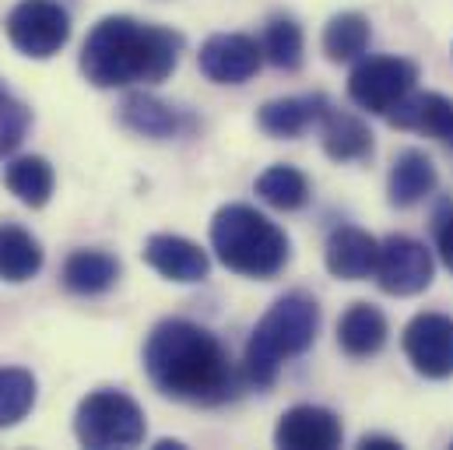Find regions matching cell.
I'll return each mask as SVG.
<instances>
[{
	"instance_id": "1",
	"label": "cell",
	"mask_w": 453,
	"mask_h": 450,
	"mask_svg": "<svg viewBox=\"0 0 453 450\" xmlns=\"http://www.w3.org/2000/svg\"><path fill=\"white\" fill-rule=\"evenodd\" d=\"M144 373L165 398L187 405H226L239 394L226 345L190 321L155 324L144 341Z\"/></svg>"
},
{
	"instance_id": "2",
	"label": "cell",
	"mask_w": 453,
	"mask_h": 450,
	"mask_svg": "<svg viewBox=\"0 0 453 450\" xmlns=\"http://www.w3.org/2000/svg\"><path fill=\"white\" fill-rule=\"evenodd\" d=\"M183 39L173 28L137 21L130 14L103 18L81 46V74L96 89L158 85L180 64Z\"/></svg>"
},
{
	"instance_id": "3",
	"label": "cell",
	"mask_w": 453,
	"mask_h": 450,
	"mask_svg": "<svg viewBox=\"0 0 453 450\" xmlns=\"http://www.w3.org/2000/svg\"><path fill=\"white\" fill-rule=\"evenodd\" d=\"M320 331V306L306 292H288L274 299V306L260 317L253 335L246 341L242 373L253 387H271L281 373L285 359L303 355Z\"/></svg>"
},
{
	"instance_id": "4",
	"label": "cell",
	"mask_w": 453,
	"mask_h": 450,
	"mask_svg": "<svg viewBox=\"0 0 453 450\" xmlns=\"http://www.w3.org/2000/svg\"><path fill=\"white\" fill-rule=\"evenodd\" d=\"M211 250L242 278H274L288 264V236L250 205H226L215 212Z\"/></svg>"
},
{
	"instance_id": "5",
	"label": "cell",
	"mask_w": 453,
	"mask_h": 450,
	"mask_svg": "<svg viewBox=\"0 0 453 450\" xmlns=\"http://www.w3.org/2000/svg\"><path fill=\"white\" fill-rule=\"evenodd\" d=\"M144 412L141 405L113 387L92 391L78 412H74V437L88 450H113V447H137L144 440Z\"/></svg>"
},
{
	"instance_id": "6",
	"label": "cell",
	"mask_w": 453,
	"mask_h": 450,
	"mask_svg": "<svg viewBox=\"0 0 453 450\" xmlns=\"http://www.w3.org/2000/svg\"><path fill=\"white\" fill-rule=\"evenodd\" d=\"M11 46L21 57L50 60L71 39V14L57 0H18L4 21Z\"/></svg>"
},
{
	"instance_id": "7",
	"label": "cell",
	"mask_w": 453,
	"mask_h": 450,
	"mask_svg": "<svg viewBox=\"0 0 453 450\" xmlns=\"http://www.w3.org/2000/svg\"><path fill=\"white\" fill-rule=\"evenodd\" d=\"M418 81V67L404 57H365L348 74V96L355 106L369 112L394 110Z\"/></svg>"
},
{
	"instance_id": "8",
	"label": "cell",
	"mask_w": 453,
	"mask_h": 450,
	"mask_svg": "<svg viewBox=\"0 0 453 450\" xmlns=\"http://www.w3.org/2000/svg\"><path fill=\"white\" fill-rule=\"evenodd\" d=\"M372 278L387 296H418L433 285V253L411 236H387Z\"/></svg>"
},
{
	"instance_id": "9",
	"label": "cell",
	"mask_w": 453,
	"mask_h": 450,
	"mask_svg": "<svg viewBox=\"0 0 453 450\" xmlns=\"http://www.w3.org/2000/svg\"><path fill=\"white\" fill-rule=\"evenodd\" d=\"M404 355L429 380L453 376V317L418 314L404 328Z\"/></svg>"
},
{
	"instance_id": "10",
	"label": "cell",
	"mask_w": 453,
	"mask_h": 450,
	"mask_svg": "<svg viewBox=\"0 0 453 450\" xmlns=\"http://www.w3.org/2000/svg\"><path fill=\"white\" fill-rule=\"evenodd\" d=\"M260 57L264 50L257 46V39L242 32H219L201 46L197 64L215 85H242L260 71Z\"/></svg>"
},
{
	"instance_id": "11",
	"label": "cell",
	"mask_w": 453,
	"mask_h": 450,
	"mask_svg": "<svg viewBox=\"0 0 453 450\" xmlns=\"http://www.w3.org/2000/svg\"><path fill=\"white\" fill-rule=\"evenodd\" d=\"M341 437V419L320 405H296L274 426V444L288 450H334Z\"/></svg>"
},
{
	"instance_id": "12",
	"label": "cell",
	"mask_w": 453,
	"mask_h": 450,
	"mask_svg": "<svg viewBox=\"0 0 453 450\" xmlns=\"http://www.w3.org/2000/svg\"><path fill=\"white\" fill-rule=\"evenodd\" d=\"M141 253L169 282H204L208 278V268H211L208 253L197 243H190L183 236H173V232L151 236Z\"/></svg>"
},
{
	"instance_id": "13",
	"label": "cell",
	"mask_w": 453,
	"mask_h": 450,
	"mask_svg": "<svg viewBox=\"0 0 453 450\" xmlns=\"http://www.w3.org/2000/svg\"><path fill=\"white\" fill-rule=\"evenodd\" d=\"M376 257H380V243L362 232V229H334L331 239H327V250H324V260H327V271L334 278L344 282H362L376 271Z\"/></svg>"
},
{
	"instance_id": "14",
	"label": "cell",
	"mask_w": 453,
	"mask_h": 450,
	"mask_svg": "<svg viewBox=\"0 0 453 450\" xmlns=\"http://www.w3.org/2000/svg\"><path fill=\"white\" fill-rule=\"evenodd\" d=\"M387 120L401 130H422L429 137L447 141L453 130V103L440 92H408L387 112Z\"/></svg>"
},
{
	"instance_id": "15",
	"label": "cell",
	"mask_w": 453,
	"mask_h": 450,
	"mask_svg": "<svg viewBox=\"0 0 453 450\" xmlns=\"http://www.w3.org/2000/svg\"><path fill=\"white\" fill-rule=\"evenodd\" d=\"M331 103L324 96H288V99H271L257 112V127L271 137H299L310 123H320Z\"/></svg>"
},
{
	"instance_id": "16",
	"label": "cell",
	"mask_w": 453,
	"mask_h": 450,
	"mask_svg": "<svg viewBox=\"0 0 453 450\" xmlns=\"http://www.w3.org/2000/svg\"><path fill=\"white\" fill-rule=\"evenodd\" d=\"M436 187V166L426 151L418 148H408L394 159L390 166V180H387V194H390V205L394 208H411L418 205L422 198H429Z\"/></svg>"
},
{
	"instance_id": "17",
	"label": "cell",
	"mask_w": 453,
	"mask_h": 450,
	"mask_svg": "<svg viewBox=\"0 0 453 450\" xmlns=\"http://www.w3.org/2000/svg\"><path fill=\"white\" fill-rule=\"evenodd\" d=\"M64 289L74 296H103L119 278V260L106 250H74L64 260Z\"/></svg>"
},
{
	"instance_id": "18",
	"label": "cell",
	"mask_w": 453,
	"mask_h": 450,
	"mask_svg": "<svg viewBox=\"0 0 453 450\" xmlns=\"http://www.w3.org/2000/svg\"><path fill=\"white\" fill-rule=\"evenodd\" d=\"M387 317L372 303H351L338 321V345L351 359H369L387 345Z\"/></svg>"
},
{
	"instance_id": "19",
	"label": "cell",
	"mask_w": 453,
	"mask_h": 450,
	"mask_svg": "<svg viewBox=\"0 0 453 450\" xmlns=\"http://www.w3.org/2000/svg\"><path fill=\"white\" fill-rule=\"evenodd\" d=\"M119 123L141 137H173L187 127L183 112L173 110L169 103L148 96V92H130L119 106Z\"/></svg>"
},
{
	"instance_id": "20",
	"label": "cell",
	"mask_w": 453,
	"mask_h": 450,
	"mask_svg": "<svg viewBox=\"0 0 453 450\" xmlns=\"http://www.w3.org/2000/svg\"><path fill=\"white\" fill-rule=\"evenodd\" d=\"M42 271L39 239L18 222H0V282L21 285Z\"/></svg>"
},
{
	"instance_id": "21",
	"label": "cell",
	"mask_w": 453,
	"mask_h": 450,
	"mask_svg": "<svg viewBox=\"0 0 453 450\" xmlns=\"http://www.w3.org/2000/svg\"><path fill=\"white\" fill-rule=\"evenodd\" d=\"M320 141H324V151L334 162H355V159H365L372 151L369 127L355 112L334 110V106L324 112V120H320Z\"/></svg>"
},
{
	"instance_id": "22",
	"label": "cell",
	"mask_w": 453,
	"mask_h": 450,
	"mask_svg": "<svg viewBox=\"0 0 453 450\" xmlns=\"http://www.w3.org/2000/svg\"><path fill=\"white\" fill-rule=\"evenodd\" d=\"M4 183H7V190H11L21 205L42 208V205H50V198H53L57 176H53V166H50L42 155H21V159H14V162L4 169Z\"/></svg>"
},
{
	"instance_id": "23",
	"label": "cell",
	"mask_w": 453,
	"mask_h": 450,
	"mask_svg": "<svg viewBox=\"0 0 453 450\" xmlns=\"http://www.w3.org/2000/svg\"><path fill=\"white\" fill-rule=\"evenodd\" d=\"M257 194L264 205H271L278 212H299L310 201V180L296 166L281 162V166H271L257 176Z\"/></svg>"
},
{
	"instance_id": "24",
	"label": "cell",
	"mask_w": 453,
	"mask_h": 450,
	"mask_svg": "<svg viewBox=\"0 0 453 450\" xmlns=\"http://www.w3.org/2000/svg\"><path fill=\"white\" fill-rule=\"evenodd\" d=\"M369 21L358 14V11H341L327 21L324 28V53L327 60L334 64H348V60H358L365 50H369Z\"/></svg>"
},
{
	"instance_id": "25",
	"label": "cell",
	"mask_w": 453,
	"mask_h": 450,
	"mask_svg": "<svg viewBox=\"0 0 453 450\" xmlns=\"http://www.w3.org/2000/svg\"><path fill=\"white\" fill-rule=\"evenodd\" d=\"M264 57L278 67V71H299L303 67V50H306V39H303V28L296 18L288 14H274L264 28V43H260Z\"/></svg>"
},
{
	"instance_id": "26",
	"label": "cell",
	"mask_w": 453,
	"mask_h": 450,
	"mask_svg": "<svg viewBox=\"0 0 453 450\" xmlns=\"http://www.w3.org/2000/svg\"><path fill=\"white\" fill-rule=\"evenodd\" d=\"M35 405V376L18 366H0V430L18 426Z\"/></svg>"
},
{
	"instance_id": "27",
	"label": "cell",
	"mask_w": 453,
	"mask_h": 450,
	"mask_svg": "<svg viewBox=\"0 0 453 450\" xmlns=\"http://www.w3.org/2000/svg\"><path fill=\"white\" fill-rule=\"evenodd\" d=\"M28 123H32V110L0 81V155H11L25 141Z\"/></svg>"
},
{
	"instance_id": "28",
	"label": "cell",
	"mask_w": 453,
	"mask_h": 450,
	"mask_svg": "<svg viewBox=\"0 0 453 450\" xmlns=\"http://www.w3.org/2000/svg\"><path fill=\"white\" fill-rule=\"evenodd\" d=\"M436 246H440V257H443V264L453 271V215H447L440 229H436Z\"/></svg>"
},
{
	"instance_id": "29",
	"label": "cell",
	"mask_w": 453,
	"mask_h": 450,
	"mask_svg": "<svg viewBox=\"0 0 453 450\" xmlns=\"http://www.w3.org/2000/svg\"><path fill=\"white\" fill-rule=\"evenodd\" d=\"M358 447L362 450H401V444H397L394 437H362Z\"/></svg>"
}]
</instances>
